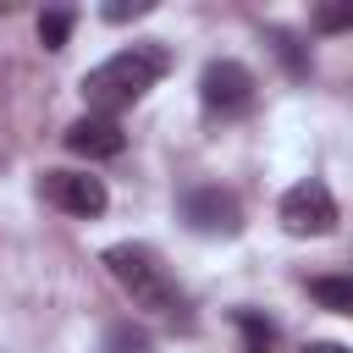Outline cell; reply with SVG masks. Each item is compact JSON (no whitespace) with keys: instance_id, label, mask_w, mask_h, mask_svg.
Segmentation results:
<instances>
[{"instance_id":"8fae6325","label":"cell","mask_w":353,"mask_h":353,"mask_svg":"<svg viewBox=\"0 0 353 353\" xmlns=\"http://www.w3.org/2000/svg\"><path fill=\"white\" fill-rule=\"evenodd\" d=\"M265 39H270V50L281 55L287 77H298V83H303V77H309V55H303V44H298V39L287 33V28H265Z\"/></svg>"},{"instance_id":"6da1fadb","label":"cell","mask_w":353,"mask_h":353,"mask_svg":"<svg viewBox=\"0 0 353 353\" xmlns=\"http://www.w3.org/2000/svg\"><path fill=\"white\" fill-rule=\"evenodd\" d=\"M105 270L116 276V287L132 298V309L176 325V331H193V309H188V292L176 287V276L160 265L154 248L143 243H110L105 248Z\"/></svg>"},{"instance_id":"7a4b0ae2","label":"cell","mask_w":353,"mask_h":353,"mask_svg":"<svg viewBox=\"0 0 353 353\" xmlns=\"http://www.w3.org/2000/svg\"><path fill=\"white\" fill-rule=\"evenodd\" d=\"M165 72H171V50H165L160 39H143V44L116 50L110 61H99L94 72H83L88 116H116V110L138 105V99H143Z\"/></svg>"},{"instance_id":"ba28073f","label":"cell","mask_w":353,"mask_h":353,"mask_svg":"<svg viewBox=\"0 0 353 353\" xmlns=\"http://www.w3.org/2000/svg\"><path fill=\"white\" fill-rule=\"evenodd\" d=\"M232 325H237V336H243V353H281V325L270 320V314H259V309H232Z\"/></svg>"},{"instance_id":"30bf717a","label":"cell","mask_w":353,"mask_h":353,"mask_svg":"<svg viewBox=\"0 0 353 353\" xmlns=\"http://www.w3.org/2000/svg\"><path fill=\"white\" fill-rule=\"evenodd\" d=\"M72 28H77V11H72V6H55V11L39 17V44H44V50H66Z\"/></svg>"},{"instance_id":"9c48e42d","label":"cell","mask_w":353,"mask_h":353,"mask_svg":"<svg viewBox=\"0 0 353 353\" xmlns=\"http://www.w3.org/2000/svg\"><path fill=\"white\" fill-rule=\"evenodd\" d=\"M309 298H314L320 309L353 320V276H314V281H309Z\"/></svg>"},{"instance_id":"7c38bea8","label":"cell","mask_w":353,"mask_h":353,"mask_svg":"<svg viewBox=\"0 0 353 353\" xmlns=\"http://www.w3.org/2000/svg\"><path fill=\"white\" fill-rule=\"evenodd\" d=\"M105 353H154V342H149V331H143V325L116 320V325L105 331Z\"/></svg>"},{"instance_id":"52a82bcc","label":"cell","mask_w":353,"mask_h":353,"mask_svg":"<svg viewBox=\"0 0 353 353\" xmlns=\"http://www.w3.org/2000/svg\"><path fill=\"white\" fill-rule=\"evenodd\" d=\"M61 143H66L77 160H116V154L127 149V132H121L116 116H77V121L61 132Z\"/></svg>"},{"instance_id":"8992f818","label":"cell","mask_w":353,"mask_h":353,"mask_svg":"<svg viewBox=\"0 0 353 353\" xmlns=\"http://www.w3.org/2000/svg\"><path fill=\"white\" fill-rule=\"evenodd\" d=\"M39 188H44V199H50L55 210L83 215V221L105 215V204H110L105 182H99V176H88V171H44V176H39Z\"/></svg>"},{"instance_id":"5b68a950","label":"cell","mask_w":353,"mask_h":353,"mask_svg":"<svg viewBox=\"0 0 353 353\" xmlns=\"http://www.w3.org/2000/svg\"><path fill=\"white\" fill-rule=\"evenodd\" d=\"M182 221H188V232H199V237H237V232H243V204H237L226 188L199 182V188L182 193Z\"/></svg>"},{"instance_id":"4fadbf2b","label":"cell","mask_w":353,"mask_h":353,"mask_svg":"<svg viewBox=\"0 0 353 353\" xmlns=\"http://www.w3.org/2000/svg\"><path fill=\"white\" fill-rule=\"evenodd\" d=\"M314 28H320V33L353 28V6H320V11H314Z\"/></svg>"},{"instance_id":"3957f363","label":"cell","mask_w":353,"mask_h":353,"mask_svg":"<svg viewBox=\"0 0 353 353\" xmlns=\"http://www.w3.org/2000/svg\"><path fill=\"white\" fill-rule=\"evenodd\" d=\"M254 99H259V83H254V72H248L243 61L215 55V61L199 72V105H204L210 121H237V116L254 110Z\"/></svg>"},{"instance_id":"5bb4252c","label":"cell","mask_w":353,"mask_h":353,"mask_svg":"<svg viewBox=\"0 0 353 353\" xmlns=\"http://www.w3.org/2000/svg\"><path fill=\"white\" fill-rule=\"evenodd\" d=\"M149 11H154V0H132V6L116 0V6H105L99 17H105V22H132V17H149Z\"/></svg>"},{"instance_id":"277c9868","label":"cell","mask_w":353,"mask_h":353,"mask_svg":"<svg viewBox=\"0 0 353 353\" xmlns=\"http://www.w3.org/2000/svg\"><path fill=\"white\" fill-rule=\"evenodd\" d=\"M276 221H281V232H287V237H331L342 215H336L331 188H325L320 176H303V182H292V188L281 193Z\"/></svg>"},{"instance_id":"9a60e30c","label":"cell","mask_w":353,"mask_h":353,"mask_svg":"<svg viewBox=\"0 0 353 353\" xmlns=\"http://www.w3.org/2000/svg\"><path fill=\"white\" fill-rule=\"evenodd\" d=\"M298 353H347L342 342H309V347H298Z\"/></svg>"}]
</instances>
